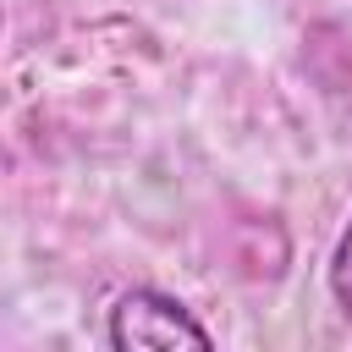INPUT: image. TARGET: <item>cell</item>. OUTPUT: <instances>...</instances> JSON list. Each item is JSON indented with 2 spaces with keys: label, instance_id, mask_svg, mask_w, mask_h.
Here are the masks:
<instances>
[{
  "label": "cell",
  "instance_id": "cell-1",
  "mask_svg": "<svg viewBox=\"0 0 352 352\" xmlns=\"http://www.w3.org/2000/svg\"><path fill=\"white\" fill-rule=\"evenodd\" d=\"M104 330H110L116 352H214V341L192 319V308H182L170 292H154V286L121 292Z\"/></svg>",
  "mask_w": 352,
  "mask_h": 352
},
{
  "label": "cell",
  "instance_id": "cell-2",
  "mask_svg": "<svg viewBox=\"0 0 352 352\" xmlns=\"http://www.w3.org/2000/svg\"><path fill=\"white\" fill-rule=\"evenodd\" d=\"M330 297L352 319V220H346V231L336 236V253H330Z\"/></svg>",
  "mask_w": 352,
  "mask_h": 352
}]
</instances>
